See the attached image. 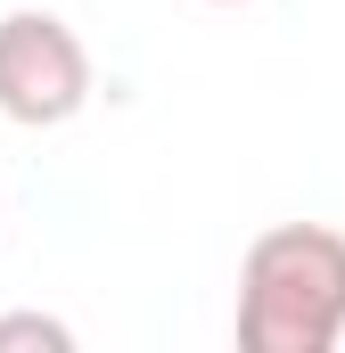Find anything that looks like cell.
Returning a JSON list of instances; mask_svg holds the SVG:
<instances>
[{
    "mask_svg": "<svg viewBox=\"0 0 345 353\" xmlns=\"http://www.w3.org/2000/svg\"><path fill=\"white\" fill-rule=\"evenodd\" d=\"M0 345H41V353H66V321H41V312H17V321H0Z\"/></svg>",
    "mask_w": 345,
    "mask_h": 353,
    "instance_id": "obj_3",
    "label": "cell"
},
{
    "mask_svg": "<svg viewBox=\"0 0 345 353\" xmlns=\"http://www.w3.org/2000/svg\"><path fill=\"white\" fill-rule=\"evenodd\" d=\"M90 99V50L83 33L50 8H8L0 17V115L8 123H75Z\"/></svg>",
    "mask_w": 345,
    "mask_h": 353,
    "instance_id": "obj_2",
    "label": "cell"
},
{
    "mask_svg": "<svg viewBox=\"0 0 345 353\" xmlns=\"http://www.w3.org/2000/svg\"><path fill=\"white\" fill-rule=\"evenodd\" d=\"M337 337H345V230L271 222L239 263V345L329 353Z\"/></svg>",
    "mask_w": 345,
    "mask_h": 353,
    "instance_id": "obj_1",
    "label": "cell"
}]
</instances>
